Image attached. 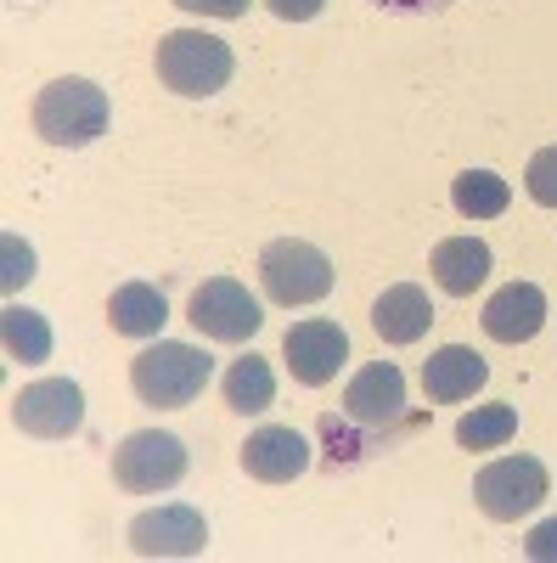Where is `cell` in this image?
<instances>
[{"label": "cell", "mask_w": 557, "mask_h": 563, "mask_svg": "<svg viewBox=\"0 0 557 563\" xmlns=\"http://www.w3.org/2000/svg\"><path fill=\"white\" fill-rule=\"evenodd\" d=\"M214 378V355L192 350V344H175V339H158L153 350H142L130 361V389L142 406H192Z\"/></svg>", "instance_id": "obj_1"}, {"label": "cell", "mask_w": 557, "mask_h": 563, "mask_svg": "<svg viewBox=\"0 0 557 563\" xmlns=\"http://www.w3.org/2000/svg\"><path fill=\"white\" fill-rule=\"evenodd\" d=\"M237 74V57L220 34L203 29H175L158 40V79L175 90V97H214V90L231 85Z\"/></svg>", "instance_id": "obj_2"}, {"label": "cell", "mask_w": 557, "mask_h": 563, "mask_svg": "<svg viewBox=\"0 0 557 563\" xmlns=\"http://www.w3.org/2000/svg\"><path fill=\"white\" fill-rule=\"evenodd\" d=\"M34 130L52 147H90L97 135H108V90L90 79H52L34 97Z\"/></svg>", "instance_id": "obj_3"}, {"label": "cell", "mask_w": 557, "mask_h": 563, "mask_svg": "<svg viewBox=\"0 0 557 563\" xmlns=\"http://www.w3.org/2000/svg\"><path fill=\"white\" fill-rule=\"evenodd\" d=\"M333 282H338L333 260L321 254L315 243H304V238H276V243H265V254H259V288H265L270 305H282V310H299V305L327 299Z\"/></svg>", "instance_id": "obj_4"}, {"label": "cell", "mask_w": 557, "mask_h": 563, "mask_svg": "<svg viewBox=\"0 0 557 563\" xmlns=\"http://www.w3.org/2000/svg\"><path fill=\"white\" fill-rule=\"evenodd\" d=\"M546 490H552V479H546V467L535 456H501V462L479 467V479H474V501L495 525L530 519V512L546 501Z\"/></svg>", "instance_id": "obj_5"}, {"label": "cell", "mask_w": 557, "mask_h": 563, "mask_svg": "<svg viewBox=\"0 0 557 563\" xmlns=\"http://www.w3.org/2000/svg\"><path fill=\"white\" fill-rule=\"evenodd\" d=\"M113 479L135 496H158V490H175L186 479V445L164 429H142L119 440L113 451Z\"/></svg>", "instance_id": "obj_6"}, {"label": "cell", "mask_w": 557, "mask_h": 563, "mask_svg": "<svg viewBox=\"0 0 557 563\" xmlns=\"http://www.w3.org/2000/svg\"><path fill=\"white\" fill-rule=\"evenodd\" d=\"M186 321H192L203 339H214V344H243V339H254L265 327V310H259V299L243 288L237 276H209L203 288L192 294Z\"/></svg>", "instance_id": "obj_7"}, {"label": "cell", "mask_w": 557, "mask_h": 563, "mask_svg": "<svg viewBox=\"0 0 557 563\" xmlns=\"http://www.w3.org/2000/svg\"><path fill=\"white\" fill-rule=\"evenodd\" d=\"M12 422L29 440H74L85 429V389L74 378H34L12 400Z\"/></svg>", "instance_id": "obj_8"}, {"label": "cell", "mask_w": 557, "mask_h": 563, "mask_svg": "<svg viewBox=\"0 0 557 563\" xmlns=\"http://www.w3.org/2000/svg\"><path fill=\"white\" fill-rule=\"evenodd\" d=\"M282 361L288 372L304 384V389H321V384H333L344 361H349V333L338 321L327 316H304L299 327H288V339H282Z\"/></svg>", "instance_id": "obj_9"}, {"label": "cell", "mask_w": 557, "mask_h": 563, "mask_svg": "<svg viewBox=\"0 0 557 563\" xmlns=\"http://www.w3.org/2000/svg\"><path fill=\"white\" fill-rule=\"evenodd\" d=\"M209 547V525L198 507L186 501H169V507H153L130 525V552L135 558H198Z\"/></svg>", "instance_id": "obj_10"}, {"label": "cell", "mask_w": 557, "mask_h": 563, "mask_svg": "<svg viewBox=\"0 0 557 563\" xmlns=\"http://www.w3.org/2000/svg\"><path fill=\"white\" fill-rule=\"evenodd\" d=\"M344 417L366 422V429H389L405 417V378L394 361H366L349 389H344Z\"/></svg>", "instance_id": "obj_11"}, {"label": "cell", "mask_w": 557, "mask_h": 563, "mask_svg": "<svg viewBox=\"0 0 557 563\" xmlns=\"http://www.w3.org/2000/svg\"><path fill=\"white\" fill-rule=\"evenodd\" d=\"M304 467H310V440L299 429H288V422H265L243 445V474L259 485H288Z\"/></svg>", "instance_id": "obj_12"}, {"label": "cell", "mask_w": 557, "mask_h": 563, "mask_svg": "<svg viewBox=\"0 0 557 563\" xmlns=\"http://www.w3.org/2000/svg\"><path fill=\"white\" fill-rule=\"evenodd\" d=\"M479 321H484V333L495 344H530L546 327V294L535 288V282H506L501 294H490Z\"/></svg>", "instance_id": "obj_13"}, {"label": "cell", "mask_w": 557, "mask_h": 563, "mask_svg": "<svg viewBox=\"0 0 557 563\" xmlns=\"http://www.w3.org/2000/svg\"><path fill=\"white\" fill-rule=\"evenodd\" d=\"M428 271L439 282V294L468 299V294H479L490 282V243L484 238H445V243H434Z\"/></svg>", "instance_id": "obj_14"}, {"label": "cell", "mask_w": 557, "mask_h": 563, "mask_svg": "<svg viewBox=\"0 0 557 563\" xmlns=\"http://www.w3.org/2000/svg\"><path fill=\"white\" fill-rule=\"evenodd\" d=\"M371 327H378L383 344H416L434 327V305L416 282H394V288H383L378 305H371Z\"/></svg>", "instance_id": "obj_15"}, {"label": "cell", "mask_w": 557, "mask_h": 563, "mask_svg": "<svg viewBox=\"0 0 557 563\" xmlns=\"http://www.w3.org/2000/svg\"><path fill=\"white\" fill-rule=\"evenodd\" d=\"M484 378H490V366H484V355L468 350V344H445V350H434V361L423 366V389H428V400H439V406L479 395Z\"/></svg>", "instance_id": "obj_16"}, {"label": "cell", "mask_w": 557, "mask_h": 563, "mask_svg": "<svg viewBox=\"0 0 557 563\" xmlns=\"http://www.w3.org/2000/svg\"><path fill=\"white\" fill-rule=\"evenodd\" d=\"M169 321V299L153 288V282H124L108 299V327L124 339H153L158 327Z\"/></svg>", "instance_id": "obj_17"}, {"label": "cell", "mask_w": 557, "mask_h": 563, "mask_svg": "<svg viewBox=\"0 0 557 563\" xmlns=\"http://www.w3.org/2000/svg\"><path fill=\"white\" fill-rule=\"evenodd\" d=\"M220 389H225V406L237 411V417H259V411L276 406V372H270L265 355H243V361L225 366Z\"/></svg>", "instance_id": "obj_18"}, {"label": "cell", "mask_w": 557, "mask_h": 563, "mask_svg": "<svg viewBox=\"0 0 557 563\" xmlns=\"http://www.w3.org/2000/svg\"><path fill=\"white\" fill-rule=\"evenodd\" d=\"M0 339H7V355L18 366H40L52 361V321L29 305H7L0 310Z\"/></svg>", "instance_id": "obj_19"}, {"label": "cell", "mask_w": 557, "mask_h": 563, "mask_svg": "<svg viewBox=\"0 0 557 563\" xmlns=\"http://www.w3.org/2000/svg\"><path fill=\"white\" fill-rule=\"evenodd\" d=\"M506 198H513V192H506V180L495 169H461L456 186H450L456 214H468V220H495L506 209Z\"/></svg>", "instance_id": "obj_20"}, {"label": "cell", "mask_w": 557, "mask_h": 563, "mask_svg": "<svg viewBox=\"0 0 557 563\" xmlns=\"http://www.w3.org/2000/svg\"><path fill=\"white\" fill-rule=\"evenodd\" d=\"M513 434H519V411L513 406H474L468 417L456 422V445L461 451H501Z\"/></svg>", "instance_id": "obj_21"}, {"label": "cell", "mask_w": 557, "mask_h": 563, "mask_svg": "<svg viewBox=\"0 0 557 563\" xmlns=\"http://www.w3.org/2000/svg\"><path fill=\"white\" fill-rule=\"evenodd\" d=\"M524 186H530V198L541 209H557V147H541L524 169Z\"/></svg>", "instance_id": "obj_22"}, {"label": "cell", "mask_w": 557, "mask_h": 563, "mask_svg": "<svg viewBox=\"0 0 557 563\" xmlns=\"http://www.w3.org/2000/svg\"><path fill=\"white\" fill-rule=\"evenodd\" d=\"M0 249H7V271H0V282H7V288L18 294L23 282L34 276V249H29L23 238H7V243H0Z\"/></svg>", "instance_id": "obj_23"}, {"label": "cell", "mask_w": 557, "mask_h": 563, "mask_svg": "<svg viewBox=\"0 0 557 563\" xmlns=\"http://www.w3.org/2000/svg\"><path fill=\"white\" fill-rule=\"evenodd\" d=\"M180 12H198V18H220V23H231V18H243L254 0H175Z\"/></svg>", "instance_id": "obj_24"}, {"label": "cell", "mask_w": 557, "mask_h": 563, "mask_svg": "<svg viewBox=\"0 0 557 563\" xmlns=\"http://www.w3.org/2000/svg\"><path fill=\"white\" fill-rule=\"evenodd\" d=\"M524 558H535V563H552V558H557V519H546V525H535V530H530Z\"/></svg>", "instance_id": "obj_25"}, {"label": "cell", "mask_w": 557, "mask_h": 563, "mask_svg": "<svg viewBox=\"0 0 557 563\" xmlns=\"http://www.w3.org/2000/svg\"><path fill=\"white\" fill-rule=\"evenodd\" d=\"M265 7H270V18H282V23H310L327 0H265Z\"/></svg>", "instance_id": "obj_26"}, {"label": "cell", "mask_w": 557, "mask_h": 563, "mask_svg": "<svg viewBox=\"0 0 557 563\" xmlns=\"http://www.w3.org/2000/svg\"><path fill=\"white\" fill-rule=\"evenodd\" d=\"M378 7H389V12H434V7H445V0H378Z\"/></svg>", "instance_id": "obj_27"}]
</instances>
